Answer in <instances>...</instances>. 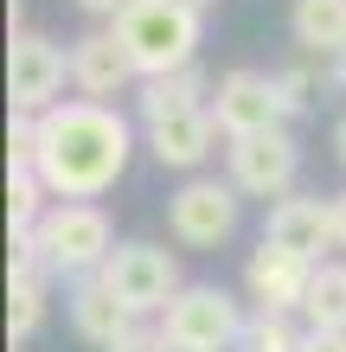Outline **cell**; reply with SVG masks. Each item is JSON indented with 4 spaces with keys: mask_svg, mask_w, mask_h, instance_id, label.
<instances>
[{
    "mask_svg": "<svg viewBox=\"0 0 346 352\" xmlns=\"http://www.w3.org/2000/svg\"><path fill=\"white\" fill-rule=\"evenodd\" d=\"M135 129L109 102H58L39 116V179L52 186V199H103L109 186L129 173Z\"/></svg>",
    "mask_w": 346,
    "mask_h": 352,
    "instance_id": "obj_1",
    "label": "cell"
},
{
    "mask_svg": "<svg viewBox=\"0 0 346 352\" xmlns=\"http://www.w3.org/2000/svg\"><path fill=\"white\" fill-rule=\"evenodd\" d=\"M39 250H45V276H103V263L116 256L109 212L96 199H52V212L39 218Z\"/></svg>",
    "mask_w": 346,
    "mask_h": 352,
    "instance_id": "obj_2",
    "label": "cell"
},
{
    "mask_svg": "<svg viewBox=\"0 0 346 352\" xmlns=\"http://www.w3.org/2000/svg\"><path fill=\"white\" fill-rule=\"evenodd\" d=\"M122 45L135 52L141 77H167V71H186L193 52H199V13L180 7V0H135L129 19H122Z\"/></svg>",
    "mask_w": 346,
    "mask_h": 352,
    "instance_id": "obj_3",
    "label": "cell"
},
{
    "mask_svg": "<svg viewBox=\"0 0 346 352\" xmlns=\"http://www.w3.org/2000/svg\"><path fill=\"white\" fill-rule=\"evenodd\" d=\"M244 320H250V314H237V301L225 295V288L186 282L167 301V314H160V333L173 340V352H237Z\"/></svg>",
    "mask_w": 346,
    "mask_h": 352,
    "instance_id": "obj_4",
    "label": "cell"
},
{
    "mask_svg": "<svg viewBox=\"0 0 346 352\" xmlns=\"http://www.w3.org/2000/svg\"><path fill=\"white\" fill-rule=\"evenodd\" d=\"M103 282L135 320L141 314H167V301L186 288L173 250H160V243H116V256L103 263Z\"/></svg>",
    "mask_w": 346,
    "mask_h": 352,
    "instance_id": "obj_5",
    "label": "cell"
},
{
    "mask_svg": "<svg viewBox=\"0 0 346 352\" xmlns=\"http://www.w3.org/2000/svg\"><path fill=\"white\" fill-rule=\"evenodd\" d=\"M71 84V52H58L45 32H19L7 45V96H13V116H45L58 109V90Z\"/></svg>",
    "mask_w": 346,
    "mask_h": 352,
    "instance_id": "obj_6",
    "label": "cell"
},
{
    "mask_svg": "<svg viewBox=\"0 0 346 352\" xmlns=\"http://www.w3.org/2000/svg\"><path fill=\"white\" fill-rule=\"evenodd\" d=\"M237 186L231 179H186L180 192L167 199V231L173 243L186 250H218L231 231H237Z\"/></svg>",
    "mask_w": 346,
    "mask_h": 352,
    "instance_id": "obj_7",
    "label": "cell"
},
{
    "mask_svg": "<svg viewBox=\"0 0 346 352\" xmlns=\"http://www.w3.org/2000/svg\"><path fill=\"white\" fill-rule=\"evenodd\" d=\"M231 186L244 199H289L295 192V173H301V148L289 129H270V135H244L231 141Z\"/></svg>",
    "mask_w": 346,
    "mask_h": 352,
    "instance_id": "obj_8",
    "label": "cell"
},
{
    "mask_svg": "<svg viewBox=\"0 0 346 352\" xmlns=\"http://www.w3.org/2000/svg\"><path fill=\"white\" fill-rule=\"evenodd\" d=\"M282 84L270 71H225L212 90V122L225 141H244V135H270L282 129Z\"/></svg>",
    "mask_w": 346,
    "mask_h": 352,
    "instance_id": "obj_9",
    "label": "cell"
},
{
    "mask_svg": "<svg viewBox=\"0 0 346 352\" xmlns=\"http://www.w3.org/2000/svg\"><path fill=\"white\" fill-rule=\"evenodd\" d=\"M71 84H77L84 102H109V96H122L129 84L141 90V65H135V52L122 45L116 26H96V32H84L71 45Z\"/></svg>",
    "mask_w": 346,
    "mask_h": 352,
    "instance_id": "obj_10",
    "label": "cell"
},
{
    "mask_svg": "<svg viewBox=\"0 0 346 352\" xmlns=\"http://www.w3.org/2000/svg\"><path fill=\"white\" fill-rule=\"evenodd\" d=\"M308 282H314V263L282 250V243H270V237H263L250 250V263H244V288H250L257 314H289V307H301L308 301Z\"/></svg>",
    "mask_w": 346,
    "mask_h": 352,
    "instance_id": "obj_11",
    "label": "cell"
},
{
    "mask_svg": "<svg viewBox=\"0 0 346 352\" xmlns=\"http://www.w3.org/2000/svg\"><path fill=\"white\" fill-rule=\"evenodd\" d=\"M263 237L282 243V250H295V256H308V263H327L334 250V212H327V199H276L270 205V218H263Z\"/></svg>",
    "mask_w": 346,
    "mask_h": 352,
    "instance_id": "obj_12",
    "label": "cell"
},
{
    "mask_svg": "<svg viewBox=\"0 0 346 352\" xmlns=\"http://www.w3.org/2000/svg\"><path fill=\"white\" fill-rule=\"evenodd\" d=\"M212 148H218V122H212V109L148 122V154L160 160V167H180V173L199 179V167L212 160Z\"/></svg>",
    "mask_w": 346,
    "mask_h": 352,
    "instance_id": "obj_13",
    "label": "cell"
},
{
    "mask_svg": "<svg viewBox=\"0 0 346 352\" xmlns=\"http://www.w3.org/2000/svg\"><path fill=\"white\" fill-rule=\"evenodd\" d=\"M71 327H77V340H90V346H103V352H109V346L129 333V327H141V320L109 295V282H103V276H84V282L71 288Z\"/></svg>",
    "mask_w": 346,
    "mask_h": 352,
    "instance_id": "obj_14",
    "label": "cell"
},
{
    "mask_svg": "<svg viewBox=\"0 0 346 352\" xmlns=\"http://www.w3.org/2000/svg\"><path fill=\"white\" fill-rule=\"evenodd\" d=\"M212 90H218V84H206V71L186 65V71H167V77H141L135 109H141V122L193 116V109H212Z\"/></svg>",
    "mask_w": 346,
    "mask_h": 352,
    "instance_id": "obj_15",
    "label": "cell"
},
{
    "mask_svg": "<svg viewBox=\"0 0 346 352\" xmlns=\"http://www.w3.org/2000/svg\"><path fill=\"white\" fill-rule=\"evenodd\" d=\"M289 26L308 58H346V0H295Z\"/></svg>",
    "mask_w": 346,
    "mask_h": 352,
    "instance_id": "obj_16",
    "label": "cell"
},
{
    "mask_svg": "<svg viewBox=\"0 0 346 352\" xmlns=\"http://www.w3.org/2000/svg\"><path fill=\"white\" fill-rule=\"evenodd\" d=\"M301 314H308V327H321V333H346V263H314Z\"/></svg>",
    "mask_w": 346,
    "mask_h": 352,
    "instance_id": "obj_17",
    "label": "cell"
},
{
    "mask_svg": "<svg viewBox=\"0 0 346 352\" xmlns=\"http://www.w3.org/2000/svg\"><path fill=\"white\" fill-rule=\"evenodd\" d=\"M45 192L52 186L39 179V167H7V224L13 231H39V218L52 212Z\"/></svg>",
    "mask_w": 346,
    "mask_h": 352,
    "instance_id": "obj_18",
    "label": "cell"
},
{
    "mask_svg": "<svg viewBox=\"0 0 346 352\" xmlns=\"http://www.w3.org/2000/svg\"><path fill=\"white\" fill-rule=\"evenodd\" d=\"M45 320V276H7V340H32Z\"/></svg>",
    "mask_w": 346,
    "mask_h": 352,
    "instance_id": "obj_19",
    "label": "cell"
},
{
    "mask_svg": "<svg viewBox=\"0 0 346 352\" xmlns=\"http://www.w3.org/2000/svg\"><path fill=\"white\" fill-rule=\"evenodd\" d=\"M237 352H301V333L289 327V314H250L237 333Z\"/></svg>",
    "mask_w": 346,
    "mask_h": 352,
    "instance_id": "obj_20",
    "label": "cell"
},
{
    "mask_svg": "<svg viewBox=\"0 0 346 352\" xmlns=\"http://www.w3.org/2000/svg\"><path fill=\"white\" fill-rule=\"evenodd\" d=\"M7 167H39V116L7 122Z\"/></svg>",
    "mask_w": 346,
    "mask_h": 352,
    "instance_id": "obj_21",
    "label": "cell"
},
{
    "mask_svg": "<svg viewBox=\"0 0 346 352\" xmlns=\"http://www.w3.org/2000/svg\"><path fill=\"white\" fill-rule=\"evenodd\" d=\"M109 352H173V340L160 333V327H129V333H122Z\"/></svg>",
    "mask_w": 346,
    "mask_h": 352,
    "instance_id": "obj_22",
    "label": "cell"
},
{
    "mask_svg": "<svg viewBox=\"0 0 346 352\" xmlns=\"http://www.w3.org/2000/svg\"><path fill=\"white\" fill-rule=\"evenodd\" d=\"M77 7H84L90 19H103V26H122V19H129V7H135V0H77Z\"/></svg>",
    "mask_w": 346,
    "mask_h": 352,
    "instance_id": "obj_23",
    "label": "cell"
},
{
    "mask_svg": "<svg viewBox=\"0 0 346 352\" xmlns=\"http://www.w3.org/2000/svg\"><path fill=\"white\" fill-rule=\"evenodd\" d=\"M301 352H346V333H321V327H308V333H301Z\"/></svg>",
    "mask_w": 346,
    "mask_h": 352,
    "instance_id": "obj_24",
    "label": "cell"
},
{
    "mask_svg": "<svg viewBox=\"0 0 346 352\" xmlns=\"http://www.w3.org/2000/svg\"><path fill=\"white\" fill-rule=\"evenodd\" d=\"M327 212H334V250H346V192L327 199Z\"/></svg>",
    "mask_w": 346,
    "mask_h": 352,
    "instance_id": "obj_25",
    "label": "cell"
},
{
    "mask_svg": "<svg viewBox=\"0 0 346 352\" xmlns=\"http://www.w3.org/2000/svg\"><path fill=\"white\" fill-rule=\"evenodd\" d=\"M334 154H340V167H346V116H340V129H334Z\"/></svg>",
    "mask_w": 346,
    "mask_h": 352,
    "instance_id": "obj_26",
    "label": "cell"
},
{
    "mask_svg": "<svg viewBox=\"0 0 346 352\" xmlns=\"http://www.w3.org/2000/svg\"><path fill=\"white\" fill-rule=\"evenodd\" d=\"M180 7H193V13H206V7H212V0H180Z\"/></svg>",
    "mask_w": 346,
    "mask_h": 352,
    "instance_id": "obj_27",
    "label": "cell"
}]
</instances>
